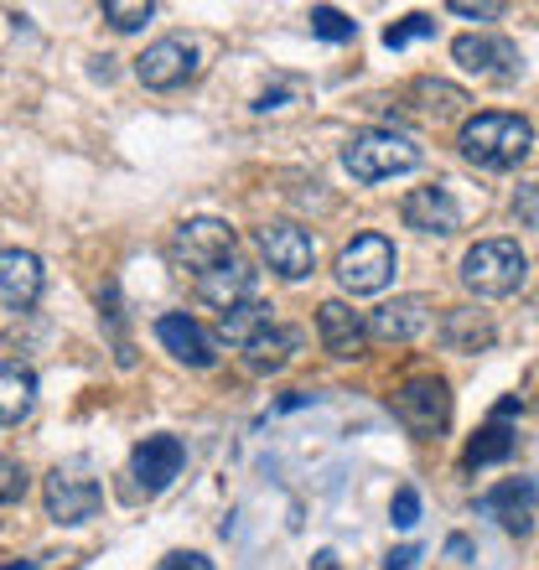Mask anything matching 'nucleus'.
<instances>
[{
    "instance_id": "1",
    "label": "nucleus",
    "mask_w": 539,
    "mask_h": 570,
    "mask_svg": "<svg viewBox=\"0 0 539 570\" xmlns=\"http://www.w3.org/2000/svg\"><path fill=\"white\" fill-rule=\"evenodd\" d=\"M462 156L482 171H509V166L529 161V150H535V125L519 120V115H478V120L462 125V136H457Z\"/></svg>"
},
{
    "instance_id": "2",
    "label": "nucleus",
    "mask_w": 539,
    "mask_h": 570,
    "mask_svg": "<svg viewBox=\"0 0 539 570\" xmlns=\"http://www.w3.org/2000/svg\"><path fill=\"white\" fill-rule=\"evenodd\" d=\"M525 275H529V259L509 239H482L462 259V285L478 291V296H513L525 285Z\"/></svg>"
},
{
    "instance_id": "3",
    "label": "nucleus",
    "mask_w": 539,
    "mask_h": 570,
    "mask_svg": "<svg viewBox=\"0 0 539 570\" xmlns=\"http://www.w3.org/2000/svg\"><path fill=\"white\" fill-rule=\"evenodd\" d=\"M343 166L353 171V181H384L400 177V171H415L420 146L410 136H394V130H363V136L347 140Z\"/></svg>"
},
{
    "instance_id": "4",
    "label": "nucleus",
    "mask_w": 539,
    "mask_h": 570,
    "mask_svg": "<svg viewBox=\"0 0 539 570\" xmlns=\"http://www.w3.org/2000/svg\"><path fill=\"white\" fill-rule=\"evenodd\" d=\"M390 410L400 415V425L410 435L431 441V435H441L451 425V390H447V379H431V374L410 379V384H400V390L390 394Z\"/></svg>"
},
{
    "instance_id": "5",
    "label": "nucleus",
    "mask_w": 539,
    "mask_h": 570,
    "mask_svg": "<svg viewBox=\"0 0 539 570\" xmlns=\"http://www.w3.org/2000/svg\"><path fill=\"white\" fill-rule=\"evenodd\" d=\"M182 466H187V446H182L177 435H146V441L130 451V482H125V498L166 493V488L182 478Z\"/></svg>"
},
{
    "instance_id": "6",
    "label": "nucleus",
    "mask_w": 539,
    "mask_h": 570,
    "mask_svg": "<svg viewBox=\"0 0 539 570\" xmlns=\"http://www.w3.org/2000/svg\"><path fill=\"white\" fill-rule=\"evenodd\" d=\"M337 281H343V291H353V296L384 291V285L394 281V244L384 239V234H359V239L337 255Z\"/></svg>"
},
{
    "instance_id": "7",
    "label": "nucleus",
    "mask_w": 539,
    "mask_h": 570,
    "mask_svg": "<svg viewBox=\"0 0 539 570\" xmlns=\"http://www.w3.org/2000/svg\"><path fill=\"white\" fill-rule=\"evenodd\" d=\"M166 255H171V265H182V271L203 275L234 255V228H228L224 218H187V224L171 234Z\"/></svg>"
},
{
    "instance_id": "8",
    "label": "nucleus",
    "mask_w": 539,
    "mask_h": 570,
    "mask_svg": "<svg viewBox=\"0 0 539 570\" xmlns=\"http://www.w3.org/2000/svg\"><path fill=\"white\" fill-rule=\"evenodd\" d=\"M42 493H47V519L52 524H89L94 513L105 509V488L94 478H84V472H74V466H58Z\"/></svg>"
},
{
    "instance_id": "9",
    "label": "nucleus",
    "mask_w": 539,
    "mask_h": 570,
    "mask_svg": "<svg viewBox=\"0 0 539 570\" xmlns=\"http://www.w3.org/2000/svg\"><path fill=\"white\" fill-rule=\"evenodd\" d=\"M193 68H197V52H193V42H182V37H161V42H150L146 52L135 58V78L156 94L182 89V83L193 78Z\"/></svg>"
},
{
    "instance_id": "10",
    "label": "nucleus",
    "mask_w": 539,
    "mask_h": 570,
    "mask_svg": "<svg viewBox=\"0 0 539 570\" xmlns=\"http://www.w3.org/2000/svg\"><path fill=\"white\" fill-rule=\"evenodd\" d=\"M259 255L270 259V271L285 281H306L316 271V244L301 224H265L259 228Z\"/></svg>"
},
{
    "instance_id": "11",
    "label": "nucleus",
    "mask_w": 539,
    "mask_h": 570,
    "mask_svg": "<svg viewBox=\"0 0 539 570\" xmlns=\"http://www.w3.org/2000/svg\"><path fill=\"white\" fill-rule=\"evenodd\" d=\"M400 218L404 228H415V234H457L462 228V208H457V197L447 187H415V193L400 203Z\"/></svg>"
},
{
    "instance_id": "12",
    "label": "nucleus",
    "mask_w": 539,
    "mask_h": 570,
    "mask_svg": "<svg viewBox=\"0 0 539 570\" xmlns=\"http://www.w3.org/2000/svg\"><path fill=\"white\" fill-rule=\"evenodd\" d=\"M425 322H431V301L425 296H394V301H384L379 312H369L363 337H374V343H410Z\"/></svg>"
},
{
    "instance_id": "13",
    "label": "nucleus",
    "mask_w": 539,
    "mask_h": 570,
    "mask_svg": "<svg viewBox=\"0 0 539 570\" xmlns=\"http://www.w3.org/2000/svg\"><path fill=\"white\" fill-rule=\"evenodd\" d=\"M156 337H161L166 353H171L177 363H187V368H213V358H218L213 337L197 327L187 312H166L161 322H156Z\"/></svg>"
},
{
    "instance_id": "14",
    "label": "nucleus",
    "mask_w": 539,
    "mask_h": 570,
    "mask_svg": "<svg viewBox=\"0 0 539 570\" xmlns=\"http://www.w3.org/2000/svg\"><path fill=\"white\" fill-rule=\"evenodd\" d=\"M451 58L478 78H513L519 73V47L503 42V37H457V42H451Z\"/></svg>"
},
{
    "instance_id": "15",
    "label": "nucleus",
    "mask_w": 539,
    "mask_h": 570,
    "mask_svg": "<svg viewBox=\"0 0 539 570\" xmlns=\"http://www.w3.org/2000/svg\"><path fill=\"white\" fill-rule=\"evenodd\" d=\"M42 296V259L31 249H0V306L27 312Z\"/></svg>"
},
{
    "instance_id": "16",
    "label": "nucleus",
    "mask_w": 539,
    "mask_h": 570,
    "mask_svg": "<svg viewBox=\"0 0 539 570\" xmlns=\"http://www.w3.org/2000/svg\"><path fill=\"white\" fill-rule=\"evenodd\" d=\"M197 296L228 312V306H239V301H255V271L244 265L239 255H228L224 265H213V271L197 275Z\"/></svg>"
},
{
    "instance_id": "17",
    "label": "nucleus",
    "mask_w": 539,
    "mask_h": 570,
    "mask_svg": "<svg viewBox=\"0 0 539 570\" xmlns=\"http://www.w3.org/2000/svg\"><path fill=\"white\" fill-rule=\"evenodd\" d=\"M482 513H488V519H498L509 534H529V524H535V478L498 482L493 493L482 498Z\"/></svg>"
},
{
    "instance_id": "18",
    "label": "nucleus",
    "mask_w": 539,
    "mask_h": 570,
    "mask_svg": "<svg viewBox=\"0 0 539 570\" xmlns=\"http://www.w3.org/2000/svg\"><path fill=\"white\" fill-rule=\"evenodd\" d=\"M316 332H322V347L332 358H359L363 347V316L347 306V301H322L316 312Z\"/></svg>"
},
{
    "instance_id": "19",
    "label": "nucleus",
    "mask_w": 539,
    "mask_h": 570,
    "mask_svg": "<svg viewBox=\"0 0 539 570\" xmlns=\"http://www.w3.org/2000/svg\"><path fill=\"white\" fill-rule=\"evenodd\" d=\"M441 343H447L451 353H482V347L493 343V322L482 312H472V306H451V312L441 316Z\"/></svg>"
},
{
    "instance_id": "20",
    "label": "nucleus",
    "mask_w": 539,
    "mask_h": 570,
    "mask_svg": "<svg viewBox=\"0 0 539 570\" xmlns=\"http://www.w3.org/2000/svg\"><path fill=\"white\" fill-rule=\"evenodd\" d=\"M37 405V374L21 363H0V425H21Z\"/></svg>"
},
{
    "instance_id": "21",
    "label": "nucleus",
    "mask_w": 539,
    "mask_h": 570,
    "mask_svg": "<svg viewBox=\"0 0 539 570\" xmlns=\"http://www.w3.org/2000/svg\"><path fill=\"white\" fill-rule=\"evenodd\" d=\"M291 347H296V332H285V327H275V322H270L259 337H249V343H244V368H249V374H275V368H285Z\"/></svg>"
},
{
    "instance_id": "22",
    "label": "nucleus",
    "mask_w": 539,
    "mask_h": 570,
    "mask_svg": "<svg viewBox=\"0 0 539 570\" xmlns=\"http://www.w3.org/2000/svg\"><path fill=\"white\" fill-rule=\"evenodd\" d=\"M519 431H509V421H488L472 441H467V466H493V462H509L513 456V441Z\"/></svg>"
},
{
    "instance_id": "23",
    "label": "nucleus",
    "mask_w": 539,
    "mask_h": 570,
    "mask_svg": "<svg viewBox=\"0 0 539 570\" xmlns=\"http://www.w3.org/2000/svg\"><path fill=\"white\" fill-rule=\"evenodd\" d=\"M265 327H270V306H265V301H239V306H228V312H224V337L234 347H244L249 337H259Z\"/></svg>"
},
{
    "instance_id": "24",
    "label": "nucleus",
    "mask_w": 539,
    "mask_h": 570,
    "mask_svg": "<svg viewBox=\"0 0 539 570\" xmlns=\"http://www.w3.org/2000/svg\"><path fill=\"white\" fill-rule=\"evenodd\" d=\"M415 99H420V109H425V115H435V120H447V115H457V109L467 105V94L457 89V83H435V78H420Z\"/></svg>"
},
{
    "instance_id": "25",
    "label": "nucleus",
    "mask_w": 539,
    "mask_h": 570,
    "mask_svg": "<svg viewBox=\"0 0 539 570\" xmlns=\"http://www.w3.org/2000/svg\"><path fill=\"white\" fill-rule=\"evenodd\" d=\"M312 31L322 42H353V37H359V21L347 11H337V6H312Z\"/></svg>"
},
{
    "instance_id": "26",
    "label": "nucleus",
    "mask_w": 539,
    "mask_h": 570,
    "mask_svg": "<svg viewBox=\"0 0 539 570\" xmlns=\"http://www.w3.org/2000/svg\"><path fill=\"white\" fill-rule=\"evenodd\" d=\"M420 37H435V21L431 16H404V21H394V27H384V47H410V42H420Z\"/></svg>"
},
{
    "instance_id": "27",
    "label": "nucleus",
    "mask_w": 539,
    "mask_h": 570,
    "mask_svg": "<svg viewBox=\"0 0 539 570\" xmlns=\"http://www.w3.org/2000/svg\"><path fill=\"white\" fill-rule=\"evenodd\" d=\"M150 16H156V6H150V0H140V6L109 0V6H105V21H109V27H120V31H140V27L150 21Z\"/></svg>"
},
{
    "instance_id": "28",
    "label": "nucleus",
    "mask_w": 539,
    "mask_h": 570,
    "mask_svg": "<svg viewBox=\"0 0 539 570\" xmlns=\"http://www.w3.org/2000/svg\"><path fill=\"white\" fill-rule=\"evenodd\" d=\"M27 466L11 462V456H0V503H21L27 498Z\"/></svg>"
},
{
    "instance_id": "29",
    "label": "nucleus",
    "mask_w": 539,
    "mask_h": 570,
    "mask_svg": "<svg viewBox=\"0 0 539 570\" xmlns=\"http://www.w3.org/2000/svg\"><path fill=\"white\" fill-rule=\"evenodd\" d=\"M390 519H394L400 529H415V524H420V493H415V488H400V493H394Z\"/></svg>"
},
{
    "instance_id": "30",
    "label": "nucleus",
    "mask_w": 539,
    "mask_h": 570,
    "mask_svg": "<svg viewBox=\"0 0 539 570\" xmlns=\"http://www.w3.org/2000/svg\"><path fill=\"white\" fill-rule=\"evenodd\" d=\"M156 570H213V560L197 556V550H171V556H166Z\"/></svg>"
},
{
    "instance_id": "31",
    "label": "nucleus",
    "mask_w": 539,
    "mask_h": 570,
    "mask_svg": "<svg viewBox=\"0 0 539 570\" xmlns=\"http://www.w3.org/2000/svg\"><path fill=\"white\" fill-rule=\"evenodd\" d=\"M451 16H472V21H493V16H503V6H472V0H451Z\"/></svg>"
},
{
    "instance_id": "32",
    "label": "nucleus",
    "mask_w": 539,
    "mask_h": 570,
    "mask_svg": "<svg viewBox=\"0 0 539 570\" xmlns=\"http://www.w3.org/2000/svg\"><path fill=\"white\" fill-rule=\"evenodd\" d=\"M415 560H420V550L415 544H404V550H394V556L384 560V570H415Z\"/></svg>"
},
{
    "instance_id": "33",
    "label": "nucleus",
    "mask_w": 539,
    "mask_h": 570,
    "mask_svg": "<svg viewBox=\"0 0 539 570\" xmlns=\"http://www.w3.org/2000/svg\"><path fill=\"white\" fill-rule=\"evenodd\" d=\"M312 570H343V566H337V556H332V550H316V556H312Z\"/></svg>"
},
{
    "instance_id": "34",
    "label": "nucleus",
    "mask_w": 539,
    "mask_h": 570,
    "mask_svg": "<svg viewBox=\"0 0 539 570\" xmlns=\"http://www.w3.org/2000/svg\"><path fill=\"white\" fill-rule=\"evenodd\" d=\"M519 208H525V224L535 228V187H525V197H519Z\"/></svg>"
},
{
    "instance_id": "35",
    "label": "nucleus",
    "mask_w": 539,
    "mask_h": 570,
    "mask_svg": "<svg viewBox=\"0 0 539 570\" xmlns=\"http://www.w3.org/2000/svg\"><path fill=\"white\" fill-rule=\"evenodd\" d=\"M0 570H37V566H31V560H6Z\"/></svg>"
}]
</instances>
